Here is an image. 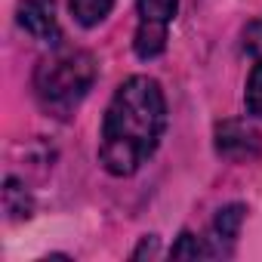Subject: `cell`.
Segmentation results:
<instances>
[{
	"instance_id": "obj_1",
	"label": "cell",
	"mask_w": 262,
	"mask_h": 262,
	"mask_svg": "<svg viewBox=\"0 0 262 262\" xmlns=\"http://www.w3.org/2000/svg\"><path fill=\"white\" fill-rule=\"evenodd\" d=\"M164 126L167 102L161 83L142 74L123 80L102 120V167L111 176H133L155 155Z\"/></svg>"
},
{
	"instance_id": "obj_2",
	"label": "cell",
	"mask_w": 262,
	"mask_h": 262,
	"mask_svg": "<svg viewBox=\"0 0 262 262\" xmlns=\"http://www.w3.org/2000/svg\"><path fill=\"white\" fill-rule=\"evenodd\" d=\"M96 62L90 53H56L37 65L34 93L47 111L68 114L93 86Z\"/></svg>"
},
{
	"instance_id": "obj_3",
	"label": "cell",
	"mask_w": 262,
	"mask_h": 262,
	"mask_svg": "<svg viewBox=\"0 0 262 262\" xmlns=\"http://www.w3.org/2000/svg\"><path fill=\"white\" fill-rule=\"evenodd\" d=\"M139 4V31H136V56L155 59L167 47V25L176 16L179 0H136Z\"/></svg>"
},
{
	"instance_id": "obj_4",
	"label": "cell",
	"mask_w": 262,
	"mask_h": 262,
	"mask_svg": "<svg viewBox=\"0 0 262 262\" xmlns=\"http://www.w3.org/2000/svg\"><path fill=\"white\" fill-rule=\"evenodd\" d=\"M216 151L228 161H247L259 155V133L244 120H225L216 129Z\"/></svg>"
},
{
	"instance_id": "obj_5",
	"label": "cell",
	"mask_w": 262,
	"mask_h": 262,
	"mask_svg": "<svg viewBox=\"0 0 262 262\" xmlns=\"http://www.w3.org/2000/svg\"><path fill=\"white\" fill-rule=\"evenodd\" d=\"M19 25L34 40H43V43H59V37H62L50 0H25L19 7Z\"/></svg>"
},
{
	"instance_id": "obj_6",
	"label": "cell",
	"mask_w": 262,
	"mask_h": 262,
	"mask_svg": "<svg viewBox=\"0 0 262 262\" xmlns=\"http://www.w3.org/2000/svg\"><path fill=\"white\" fill-rule=\"evenodd\" d=\"M68 4H71L74 19H77L83 28H93V25L105 22V16H108L111 7H114V0H68Z\"/></svg>"
},
{
	"instance_id": "obj_7",
	"label": "cell",
	"mask_w": 262,
	"mask_h": 262,
	"mask_svg": "<svg viewBox=\"0 0 262 262\" xmlns=\"http://www.w3.org/2000/svg\"><path fill=\"white\" fill-rule=\"evenodd\" d=\"M241 219H244V207H225V210H219V216H216V231L222 234V237H234L237 234V225H241Z\"/></svg>"
},
{
	"instance_id": "obj_8",
	"label": "cell",
	"mask_w": 262,
	"mask_h": 262,
	"mask_svg": "<svg viewBox=\"0 0 262 262\" xmlns=\"http://www.w3.org/2000/svg\"><path fill=\"white\" fill-rule=\"evenodd\" d=\"M210 253H213V250H210L204 241H198L194 234H188V231H185V234L179 237V244L170 250V256H173V259H182V256H191V259H198V256H210Z\"/></svg>"
},
{
	"instance_id": "obj_9",
	"label": "cell",
	"mask_w": 262,
	"mask_h": 262,
	"mask_svg": "<svg viewBox=\"0 0 262 262\" xmlns=\"http://www.w3.org/2000/svg\"><path fill=\"white\" fill-rule=\"evenodd\" d=\"M247 108H250V114L262 117V62L250 71V80H247Z\"/></svg>"
}]
</instances>
